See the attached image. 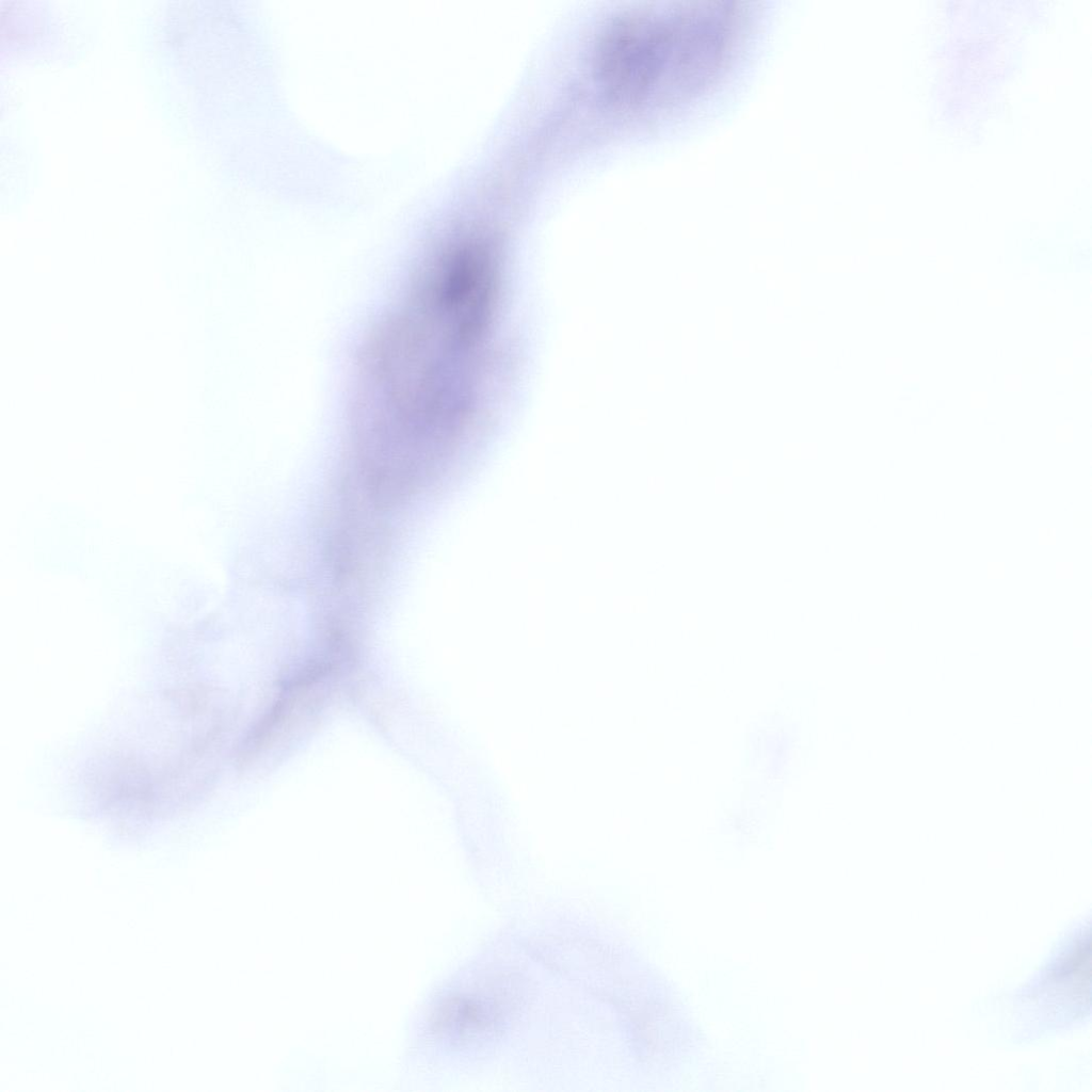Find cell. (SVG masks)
I'll list each match as a JSON object with an SVG mask.
<instances>
[{"mask_svg": "<svg viewBox=\"0 0 1092 1092\" xmlns=\"http://www.w3.org/2000/svg\"><path fill=\"white\" fill-rule=\"evenodd\" d=\"M1090 915L1058 942L1038 971L1008 1000L1009 1033L1029 1044L1087 1024L1091 1017Z\"/></svg>", "mask_w": 1092, "mask_h": 1092, "instance_id": "cell-1", "label": "cell"}, {"mask_svg": "<svg viewBox=\"0 0 1092 1092\" xmlns=\"http://www.w3.org/2000/svg\"><path fill=\"white\" fill-rule=\"evenodd\" d=\"M701 27L678 43L668 38L659 25L647 18L626 19L613 28L603 48V69L608 82L624 94L640 92L656 78L663 67L665 52L704 43L725 34L723 27H714L700 36L678 45L708 28Z\"/></svg>", "mask_w": 1092, "mask_h": 1092, "instance_id": "cell-2", "label": "cell"}]
</instances>
